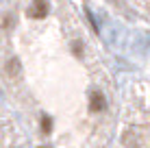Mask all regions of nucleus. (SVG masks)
<instances>
[{"mask_svg":"<svg viewBox=\"0 0 150 148\" xmlns=\"http://www.w3.org/2000/svg\"><path fill=\"white\" fill-rule=\"evenodd\" d=\"M46 15H48V2H46V0H33L30 7H28V18L41 20V18H46Z\"/></svg>","mask_w":150,"mask_h":148,"instance_id":"obj_1","label":"nucleus"},{"mask_svg":"<svg viewBox=\"0 0 150 148\" xmlns=\"http://www.w3.org/2000/svg\"><path fill=\"white\" fill-rule=\"evenodd\" d=\"M107 109V100L102 96V91H91L89 96V111L91 113H100V111Z\"/></svg>","mask_w":150,"mask_h":148,"instance_id":"obj_2","label":"nucleus"},{"mask_svg":"<svg viewBox=\"0 0 150 148\" xmlns=\"http://www.w3.org/2000/svg\"><path fill=\"white\" fill-rule=\"evenodd\" d=\"M20 72H22V65H20V59H9L7 61V74L9 76H18Z\"/></svg>","mask_w":150,"mask_h":148,"instance_id":"obj_3","label":"nucleus"},{"mask_svg":"<svg viewBox=\"0 0 150 148\" xmlns=\"http://www.w3.org/2000/svg\"><path fill=\"white\" fill-rule=\"evenodd\" d=\"M50 131H52V120H50L48 115H41V133L50 135Z\"/></svg>","mask_w":150,"mask_h":148,"instance_id":"obj_4","label":"nucleus"},{"mask_svg":"<svg viewBox=\"0 0 150 148\" xmlns=\"http://www.w3.org/2000/svg\"><path fill=\"white\" fill-rule=\"evenodd\" d=\"M72 52H74L76 57H83V44L81 42H74V44H72Z\"/></svg>","mask_w":150,"mask_h":148,"instance_id":"obj_5","label":"nucleus"},{"mask_svg":"<svg viewBox=\"0 0 150 148\" xmlns=\"http://www.w3.org/2000/svg\"><path fill=\"white\" fill-rule=\"evenodd\" d=\"M2 24H4V28H13V26H15V18H13L11 13H9L7 18H4V22H2Z\"/></svg>","mask_w":150,"mask_h":148,"instance_id":"obj_6","label":"nucleus"},{"mask_svg":"<svg viewBox=\"0 0 150 148\" xmlns=\"http://www.w3.org/2000/svg\"><path fill=\"white\" fill-rule=\"evenodd\" d=\"M44 148H48V146H44Z\"/></svg>","mask_w":150,"mask_h":148,"instance_id":"obj_7","label":"nucleus"}]
</instances>
